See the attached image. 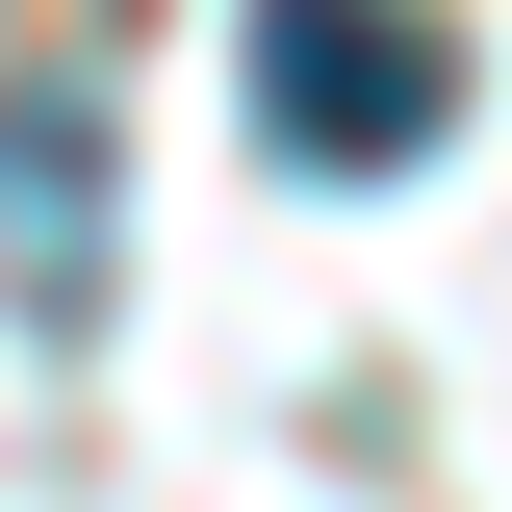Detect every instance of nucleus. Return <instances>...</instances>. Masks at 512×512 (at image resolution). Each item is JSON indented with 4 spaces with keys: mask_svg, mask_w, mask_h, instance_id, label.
<instances>
[{
    "mask_svg": "<svg viewBox=\"0 0 512 512\" xmlns=\"http://www.w3.org/2000/svg\"><path fill=\"white\" fill-rule=\"evenodd\" d=\"M256 128H282L308 180H384V154L461 128V52L410 0H256Z\"/></svg>",
    "mask_w": 512,
    "mask_h": 512,
    "instance_id": "f257e3e1",
    "label": "nucleus"
},
{
    "mask_svg": "<svg viewBox=\"0 0 512 512\" xmlns=\"http://www.w3.org/2000/svg\"><path fill=\"white\" fill-rule=\"evenodd\" d=\"M103 282H128V154H103V77H0V308L52 333H103Z\"/></svg>",
    "mask_w": 512,
    "mask_h": 512,
    "instance_id": "f03ea898",
    "label": "nucleus"
}]
</instances>
